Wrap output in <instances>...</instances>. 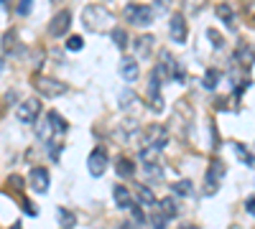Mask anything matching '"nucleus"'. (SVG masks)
<instances>
[{
    "instance_id": "f257e3e1",
    "label": "nucleus",
    "mask_w": 255,
    "mask_h": 229,
    "mask_svg": "<svg viewBox=\"0 0 255 229\" xmlns=\"http://www.w3.org/2000/svg\"><path fill=\"white\" fill-rule=\"evenodd\" d=\"M82 20H84V26H87L90 31H113V13L105 8V5H87L82 13Z\"/></svg>"
},
{
    "instance_id": "f03ea898",
    "label": "nucleus",
    "mask_w": 255,
    "mask_h": 229,
    "mask_svg": "<svg viewBox=\"0 0 255 229\" xmlns=\"http://www.w3.org/2000/svg\"><path fill=\"white\" fill-rule=\"evenodd\" d=\"M33 87H36L41 94H44V97H49V99L64 97V94L69 92V84H67V81L54 79V76H41V74L33 76Z\"/></svg>"
},
{
    "instance_id": "7ed1b4c3",
    "label": "nucleus",
    "mask_w": 255,
    "mask_h": 229,
    "mask_svg": "<svg viewBox=\"0 0 255 229\" xmlns=\"http://www.w3.org/2000/svg\"><path fill=\"white\" fill-rule=\"evenodd\" d=\"M125 20L128 23H133V26H151L153 23V8H148V5H140V3H130V5H125L123 10Z\"/></svg>"
},
{
    "instance_id": "20e7f679",
    "label": "nucleus",
    "mask_w": 255,
    "mask_h": 229,
    "mask_svg": "<svg viewBox=\"0 0 255 229\" xmlns=\"http://www.w3.org/2000/svg\"><path fill=\"white\" fill-rule=\"evenodd\" d=\"M38 115H41V99H38V97H28V99H23V102L18 105V110H15V117H18L20 122H26V125L36 122Z\"/></svg>"
},
{
    "instance_id": "39448f33",
    "label": "nucleus",
    "mask_w": 255,
    "mask_h": 229,
    "mask_svg": "<svg viewBox=\"0 0 255 229\" xmlns=\"http://www.w3.org/2000/svg\"><path fill=\"white\" fill-rule=\"evenodd\" d=\"M166 143H168V130L163 128V125H151V128L143 130V145H145V148L161 151Z\"/></svg>"
},
{
    "instance_id": "423d86ee",
    "label": "nucleus",
    "mask_w": 255,
    "mask_h": 229,
    "mask_svg": "<svg viewBox=\"0 0 255 229\" xmlns=\"http://www.w3.org/2000/svg\"><path fill=\"white\" fill-rule=\"evenodd\" d=\"M108 163H110L108 151H105V148H92V153H90V158H87L90 176H92V178H100L105 171H108Z\"/></svg>"
},
{
    "instance_id": "0eeeda50",
    "label": "nucleus",
    "mask_w": 255,
    "mask_h": 229,
    "mask_svg": "<svg viewBox=\"0 0 255 229\" xmlns=\"http://www.w3.org/2000/svg\"><path fill=\"white\" fill-rule=\"evenodd\" d=\"M69 28H72V13H69V10H59V13L51 18V23H49V33H51V38L67 36Z\"/></svg>"
},
{
    "instance_id": "6e6552de",
    "label": "nucleus",
    "mask_w": 255,
    "mask_h": 229,
    "mask_svg": "<svg viewBox=\"0 0 255 229\" xmlns=\"http://www.w3.org/2000/svg\"><path fill=\"white\" fill-rule=\"evenodd\" d=\"M225 178V165L222 160H212L209 163V173H207V186H204V194L212 196V194H217L220 189V181Z\"/></svg>"
},
{
    "instance_id": "1a4fd4ad",
    "label": "nucleus",
    "mask_w": 255,
    "mask_h": 229,
    "mask_svg": "<svg viewBox=\"0 0 255 229\" xmlns=\"http://www.w3.org/2000/svg\"><path fill=\"white\" fill-rule=\"evenodd\" d=\"M168 33H171L174 44H186L189 38V28H186V18L181 13H174L171 20H168Z\"/></svg>"
},
{
    "instance_id": "9d476101",
    "label": "nucleus",
    "mask_w": 255,
    "mask_h": 229,
    "mask_svg": "<svg viewBox=\"0 0 255 229\" xmlns=\"http://www.w3.org/2000/svg\"><path fill=\"white\" fill-rule=\"evenodd\" d=\"M28 181H31V189L36 191V194H46L49 191V186H51V176H49V171L46 168H31V176H28Z\"/></svg>"
},
{
    "instance_id": "9b49d317",
    "label": "nucleus",
    "mask_w": 255,
    "mask_h": 229,
    "mask_svg": "<svg viewBox=\"0 0 255 229\" xmlns=\"http://www.w3.org/2000/svg\"><path fill=\"white\" fill-rule=\"evenodd\" d=\"M138 74H140V69H138V59H133V56H123V61H120V76H123L125 81H135Z\"/></svg>"
},
{
    "instance_id": "f8f14e48",
    "label": "nucleus",
    "mask_w": 255,
    "mask_h": 229,
    "mask_svg": "<svg viewBox=\"0 0 255 229\" xmlns=\"http://www.w3.org/2000/svg\"><path fill=\"white\" fill-rule=\"evenodd\" d=\"M135 54L140 56V59H148L151 56V51H153V46H156V38L151 36V33H143V36H138L135 38Z\"/></svg>"
},
{
    "instance_id": "ddd939ff",
    "label": "nucleus",
    "mask_w": 255,
    "mask_h": 229,
    "mask_svg": "<svg viewBox=\"0 0 255 229\" xmlns=\"http://www.w3.org/2000/svg\"><path fill=\"white\" fill-rule=\"evenodd\" d=\"M235 61H238L243 69H250V67L255 64V49L248 46V44H240V46L235 49Z\"/></svg>"
},
{
    "instance_id": "4468645a",
    "label": "nucleus",
    "mask_w": 255,
    "mask_h": 229,
    "mask_svg": "<svg viewBox=\"0 0 255 229\" xmlns=\"http://www.w3.org/2000/svg\"><path fill=\"white\" fill-rule=\"evenodd\" d=\"M46 125H49V128H51L56 135H64V133L69 130V122L64 120L56 110H49V112H46Z\"/></svg>"
},
{
    "instance_id": "2eb2a0df",
    "label": "nucleus",
    "mask_w": 255,
    "mask_h": 229,
    "mask_svg": "<svg viewBox=\"0 0 255 229\" xmlns=\"http://www.w3.org/2000/svg\"><path fill=\"white\" fill-rule=\"evenodd\" d=\"M113 199H115V204L120 206V209H130L133 191H128L125 186H115V189H113Z\"/></svg>"
},
{
    "instance_id": "dca6fc26",
    "label": "nucleus",
    "mask_w": 255,
    "mask_h": 229,
    "mask_svg": "<svg viewBox=\"0 0 255 229\" xmlns=\"http://www.w3.org/2000/svg\"><path fill=\"white\" fill-rule=\"evenodd\" d=\"M118 102H120V110H125V112H130L133 107H138V94L133 92V89H123L120 92V97H118Z\"/></svg>"
},
{
    "instance_id": "f3484780",
    "label": "nucleus",
    "mask_w": 255,
    "mask_h": 229,
    "mask_svg": "<svg viewBox=\"0 0 255 229\" xmlns=\"http://www.w3.org/2000/svg\"><path fill=\"white\" fill-rule=\"evenodd\" d=\"M115 171H118L120 178H130V176L135 173V163H133L130 158H118V160H115Z\"/></svg>"
},
{
    "instance_id": "a211bd4d",
    "label": "nucleus",
    "mask_w": 255,
    "mask_h": 229,
    "mask_svg": "<svg viewBox=\"0 0 255 229\" xmlns=\"http://www.w3.org/2000/svg\"><path fill=\"white\" fill-rule=\"evenodd\" d=\"M133 191H135V196L140 199V204H145V206H153V204H156V196H153V191L148 189V186L135 183V186H133Z\"/></svg>"
},
{
    "instance_id": "6ab92c4d",
    "label": "nucleus",
    "mask_w": 255,
    "mask_h": 229,
    "mask_svg": "<svg viewBox=\"0 0 255 229\" xmlns=\"http://www.w3.org/2000/svg\"><path fill=\"white\" fill-rule=\"evenodd\" d=\"M3 44H5V54H20V49H23L18 44V33L15 31H8L3 36Z\"/></svg>"
},
{
    "instance_id": "aec40b11",
    "label": "nucleus",
    "mask_w": 255,
    "mask_h": 229,
    "mask_svg": "<svg viewBox=\"0 0 255 229\" xmlns=\"http://www.w3.org/2000/svg\"><path fill=\"white\" fill-rule=\"evenodd\" d=\"M215 13H217V18L222 20V23H227V26H232V20H235V8L227 5V3L217 5V8H215Z\"/></svg>"
},
{
    "instance_id": "412c9836",
    "label": "nucleus",
    "mask_w": 255,
    "mask_h": 229,
    "mask_svg": "<svg viewBox=\"0 0 255 229\" xmlns=\"http://www.w3.org/2000/svg\"><path fill=\"white\" fill-rule=\"evenodd\" d=\"M202 84H204L207 92H215L217 84H220V72H217V69H207V74H204V79H202Z\"/></svg>"
},
{
    "instance_id": "4be33fe9",
    "label": "nucleus",
    "mask_w": 255,
    "mask_h": 229,
    "mask_svg": "<svg viewBox=\"0 0 255 229\" xmlns=\"http://www.w3.org/2000/svg\"><path fill=\"white\" fill-rule=\"evenodd\" d=\"M174 191H176V196H191L194 194V183H191L189 178H181V181L174 183Z\"/></svg>"
},
{
    "instance_id": "5701e85b",
    "label": "nucleus",
    "mask_w": 255,
    "mask_h": 229,
    "mask_svg": "<svg viewBox=\"0 0 255 229\" xmlns=\"http://www.w3.org/2000/svg\"><path fill=\"white\" fill-rule=\"evenodd\" d=\"M110 36H113V41H115V46H118L120 51H123V49H128V31H125V28H115V26H113Z\"/></svg>"
},
{
    "instance_id": "b1692460",
    "label": "nucleus",
    "mask_w": 255,
    "mask_h": 229,
    "mask_svg": "<svg viewBox=\"0 0 255 229\" xmlns=\"http://www.w3.org/2000/svg\"><path fill=\"white\" fill-rule=\"evenodd\" d=\"M56 219H59V224L61 227H74V222H77V217L69 212V209H61V206H59V209H56Z\"/></svg>"
},
{
    "instance_id": "393cba45",
    "label": "nucleus",
    "mask_w": 255,
    "mask_h": 229,
    "mask_svg": "<svg viewBox=\"0 0 255 229\" xmlns=\"http://www.w3.org/2000/svg\"><path fill=\"white\" fill-rule=\"evenodd\" d=\"M158 206H161V212L171 219L174 214H176V204H174V199H161V201H156Z\"/></svg>"
},
{
    "instance_id": "a878e982",
    "label": "nucleus",
    "mask_w": 255,
    "mask_h": 229,
    "mask_svg": "<svg viewBox=\"0 0 255 229\" xmlns=\"http://www.w3.org/2000/svg\"><path fill=\"white\" fill-rule=\"evenodd\" d=\"M232 148H235V153H238V155H240V158H243L248 165H255V155H250V153H248V148H245L243 143H235Z\"/></svg>"
},
{
    "instance_id": "bb28decb",
    "label": "nucleus",
    "mask_w": 255,
    "mask_h": 229,
    "mask_svg": "<svg viewBox=\"0 0 255 229\" xmlns=\"http://www.w3.org/2000/svg\"><path fill=\"white\" fill-rule=\"evenodd\" d=\"M207 38H209L217 49H222V46H225V38H222V33H220L217 28H207Z\"/></svg>"
},
{
    "instance_id": "cd10ccee",
    "label": "nucleus",
    "mask_w": 255,
    "mask_h": 229,
    "mask_svg": "<svg viewBox=\"0 0 255 229\" xmlns=\"http://www.w3.org/2000/svg\"><path fill=\"white\" fill-rule=\"evenodd\" d=\"M67 49H69V51H74V54H77V51H82V49H84V38H82V36H69Z\"/></svg>"
},
{
    "instance_id": "c85d7f7f",
    "label": "nucleus",
    "mask_w": 255,
    "mask_h": 229,
    "mask_svg": "<svg viewBox=\"0 0 255 229\" xmlns=\"http://www.w3.org/2000/svg\"><path fill=\"white\" fill-rule=\"evenodd\" d=\"M204 5H207V0H184V8L189 13H199Z\"/></svg>"
},
{
    "instance_id": "c756f323",
    "label": "nucleus",
    "mask_w": 255,
    "mask_h": 229,
    "mask_svg": "<svg viewBox=\"0 0 255 229\" xmlns=\"http://www.w3.org/2000/svg\"><path fill=\"white\" fill-rule=\"evenodd\" d=\"M158 155H161V151H156V148H143V153H140V158H143L145 163H156Z\"/></svg>"
},
{
    "instance_id": "7c9ffc66",
    "label": "nucleus",
    "mask_w": 255,
    "mask_h": 229,
    "mask_svg": "<svg viewBox=\"0 0 255 229\" xmlns=\"http://www.w3.org/2000/svg\"><path fill=\"white\" fill-rule=\"evenodd\" d=\"M151 222H153V229H166V222H168V217H166L163 212H153Z\"/></svg>"
},
{
    "instance_id": "2f4dec72",
    "label": "nucleus",
    "mask_w": 255,
    "mask_h": 229,
    "mask_svg": "<svg viewBox=\"0 0 255 229\" xmlns=\"http://www.w3.org/2000/svg\"><path fill=\"white\" fill-rule=\"evenodd\" d=\"M145 173H148V178H153V181H161L163 178L161 168H158V165H153V163H145Z\"/></svg>"
},
{
    "instance_id": "473e14b6",
    "label": "nucleus",
    "mask_w": 255,
    "mask_h": 229,
    "mask_svg": "<svg viewBox=\"0 0 255 229\" xmlns=\"http://www.w3.org/2000/svg\"><path fill=\"white\" fill-rule=\"evenodd\" d=\"M31 10H33V0H20L18 8H15V13H18V15H28Z\"/></svg>"
},
{
    "instance_id": "72a5a7b5",
    "label": "nucleus",
    "mask_w": 255,
    "mask_h": 229,
    "mask_svg": "<svg viewBox=\"0 0 255 229\" xmlns=\"http://www.w3.org/2000/svg\"><path fill=\"white\" fill-rule=\"evenodd\" d=\"M240 3H243V10H245V15L255 18V0H240Z\"/></svg>"
},
{
    "instance_id": "f704fd0d",
    "label": "nucleus",
    "mask_w": 255,
    "mask_h": 229,
    "mask_svg": "<svg viewBox=\"0 0 255 229\" xmlns=\"http://www.w3.org/2000/svg\"><path fill=\"white\" fill-rule=\"evenodd\" d=\"M59 151H61V143H49V158L59 160Z\"/></svg>"
},
{
    "instance_id": "c9c22d12",
    "label": "nucleus",
    "mask_w": 255,
    "mask_h": 229,
    "mask_svg": "<svg viewBox=\"0 0 255 229\" xmlns=\"http://www.w3.org/2000/svg\"><path fill=\"white\" fill-rule=\"evenodd\" d=\"M23 214H28V217H36V214H38L36 204H31L28 199H23Z\"/></svg>"
},
{
    "instance_id": "e433bc0d",
    "label": "nucleus",
    "mask_w": 255,
    "mask_h": 229,
    "mask_svg": "<svg viewBox=\"0 0 255 229\" xmlns=\"http://www.w3.org/2000/svg\"><path fill=\"white\" fill-rule=\"evenodd\" d=\"M130 209H133V217H135V222H145V217H143V212H140V206L133 201L130 204Z\"/></svg>"
},
{
    "instance_id": "4c0bfd02",
    "label": "nucleus",
    "mask_w": 255,
    "mask_h": 229,
    "mask_svg": "<svg viewBox=\"0 0 255 229\" xmlns=\"http://www.w3.org/2000/svg\"><path fill=\"white\" fill-rule=\"evenodd\" d=\"M8 186H13V189H23V178H20V176H10Z\"/></svg>"
},
{
    "instance_id": "58836bf2",
    "label": "nucleus",
    "mask_w": 255,
    "mask_h": 229,
    "mask_svg": "<svg viewBox=\"0 0 255 229\" xmlns=\"http://www.w3.org/2000/svg\"><path fill=\"white\" fill-rule=\"evenodd\" d=\"M245 212H248L250 217H255V196H250V199L245 201Z\"/></svg>"
},
{
    "instance_id": "ea45409f",
    "label": "nucleus",
    "mask_w": 255,
    "mask_h": 229,
    "mask_svg": "<svg viewBox=\"0 0 255 229\" xmlns=\"http://www.w3.org/2000/svg\"><path fill=\"white\" fill-rule=\"evenodd\" d=\"M15 97H18L15 92H8V94H5V102H15Z\"/></svg>"
},
{
    "instance_id": "a19ab883",
    "label": "nucleus",
    "mask_w": 255,
    "mask_h": 229,
    "mask_svg": "<svg viewBox=\"0 0 255 229\" xmlns=\"http://www.w3.org/2000/svg\"><path fill=\"white\" fill-rule=\"evenodd\" d=\"M120 229H135V224H130V222H125V224H120Z\"/></svg>"
},
{
    "instance_id": "79ce46f5",
    "label": "nucleus",
    "mask_w": 255,
    "mask_h": 229,
    "mask_svg": "<svg viewBox=\"0 0 255 229\" xmlns=\"http://www.w3.org/2000/svg\"><path fill=\"white\" fill-rule=\"evenodd\" d=\"M10 229H23V227H20V222H15V224H13Z\"/></svg>"
},
{
    "instance_id": "37998d69",
    "label": "nucleus",
    "mask_w": 255,
    "mask_h": 229,
    "mask_svg": "<svg viewBox=\"0 0 255 229\" xmlns=\"http://www.w3.org/2000/svg\"><path fill=\"white\" fill-rule=\"evenodd\" d=\"M0 5H10V0H0Z\"/></svg>"
},
{
    "instance_id": "c03bdc74",
    "label": "nucleus",
    "mask_w": 255,
    "mask_h": 229,
    "mask_svg": "<svg viewBox=\"0 0 255 229\" xmlns=\"http://www.w3.org/2000/svg\"><path fill=\"white\" fill-rule=\"evenodd\" d=\"M0 72H3V59H0Z\"/></svg>"
},
{
    "instance_id": "a18cd8bd",
    "label": "nucleus",
    "mask_w": 255,
    "mask_h": 229,
    "mask_svg": "<svg viewBox=\"0 0 255 229\" xmlns=\"http://www.w3.org/2000/svg\"><path fill=\"white\" fill-rule=\"evenodd\" d=\"M51 3H61V0H51Z\"/></svg>"
},
{
    "instance_id": "49530a36",
    "label": "nucleus",
    "mask_w": 255,
    "mask_h": 229,
    "mask_svg": "<svg viewBox=\"0 0 255 229\" xmlns=\"http://www.w3.org/2000/svg\"><path fill=\"white\" fill-rule=\"evenodd\" d=\"M232 229H238V227H232Z\"/></svg>"
}]
</instances>
